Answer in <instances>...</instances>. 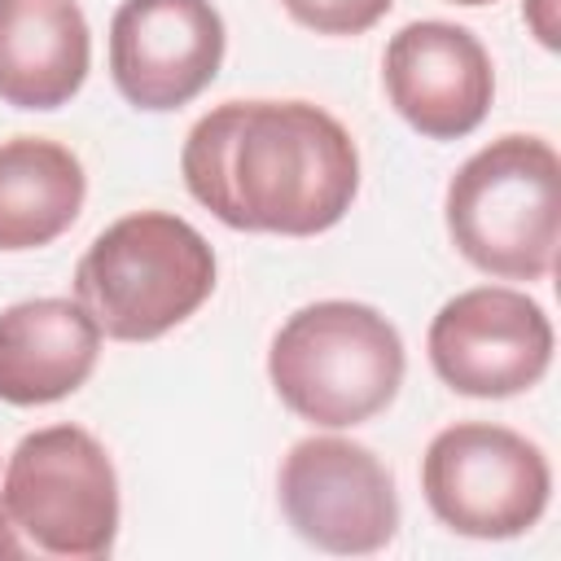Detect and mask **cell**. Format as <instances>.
Masks as SVG:
<instances>
[{"label": "cell", "mask_w": 561, "mask_h": 561, "mask_svg": "<svg viewBox=\"0 0 561 561\" xmlns=\"http://www.w3.org/2000/svg\"><path fill=\"white\" fill-rule=\"evenodd\" d=\"M224 44L210 0H123L110 22V79L136 110H180L210 88Z\"/></svg>", "instance_id": "9"}, {"label": "cell", "mask_w": 561, "mask_h": 561, "mask_svg": "<svg viewBox=\"0 0 561 561\" xmlns=\"http://www.w3.org/2000/svg\"><path fill=\"white\" fill-rule=\"evenodd\" d=\"M386 96L399 118L430 140L469 136L495 96V70L482 39L456 22H408L381 57Z\"/></svg>", "instance_id": "10"}, {"label": "cell", "mask_w": 561, "mask_h": 561, "mask_svg": "<svg viewBox=\"0 0 561 561\" xmlns=\"http://www.w3.org/2000/svg\"><path fill=\"white\" fill-rule=\"evenodd\" d=\"M430 364L456 394H522L539 386L552 364V320L522 289H465L430 320Z\"/></svg>", "instance_id": "8"}, {"label": "cell", "mask_w": 561, "mask_h": 561, "mask_svg": "<svg viewBox=\"0 0 561 561\" xmlns=\"http://www.w3.org/2000/svg\"><path fill=\"white\" fill-rule=\"evenodd\" d=\"M118 539V473L79 425L26 434L0 482V561H96Z\"/></svg>", "instance_id": "2"}, {"label": "cell", "mask_w": 561, "mask_h": 561, "mask_svg": "<svg viewBox=\"0 0 561 561\" xmlns=\"http://www.w3.org/2000/svg\"><path fill=\"white\" fill-rule=\"evenodd\" d=\"M526 18H530V26H535V35L548 44V48H557V22H552V0H526Z\"/></svg>", "instance_id": "15"}, {"label": "cell", "mask_w": 561, "mask_h": 561, "mask_svg": "<svg viewBox=\"0 0 561 561\" xmlns=\"http://www.w3.org/2000/svg\"><path fill=\"white\" fill-rule=\"evenodd\" d=\"M101 355V329L75 298H26L0 311V399L39 408L75 394Z\"/></svg>", "instance_id": "11"}, {"label": "cell", "mask_w": 561, "mask_h": 561, "mask_svg": "<svg viewBox=\"0 0 561 561\" xmlns=\"http://www.w3.org/2000/svg\"><path fill=\"white\" fill-rule=\"evenodd\" d=\"M451 245L486 276L539 280L561 241V158L539 136H500L447 184Z\"/></svg>", "instance_id": "5"}, {"label": "cell", "mask_w": 561, "mask_h": 561, "mask_svg": "<svg viewBox=\"0 0 561 561\" xmlns=\"http://www.w3.org/2000/svg\"><path fill=\"white\" fill-rule=\"evenodd\" d=\"M280 513L316 548L337 557L377 552L399 530V495L373 447L316 434L280 460Z\"/></svg>", "instance_id": "7"}, {"label": "cell", "mask_w": 561, "mask_h": 561, "mask_svg": "<svg viewBox=\"0 0 561 561\" xmlns=\"http://www.w3.org/2000/svg\"><path fill=\"white\" fill-rule=\"evenodd\" d=\"M83 162L44 136L0 140V250H39L83 210Z\"/></svg>", "instance_id": "13"}, {"label": "cell", "mask_w": 561, "mask_h": 561, "mask_svg": "<svg viewBox=\"0 0 561 561\" xmlns=\"http://www.w3.org/2000/svg\"><path fill=\"white\" fill-rule=\"evenodd\" d=\"M285 13L316 35H359L377 26L394 0H280Z\"/></svg>", "instance_id": "14"}, {"label": "cell", "mask_w": 561, "mask_h": 561, "mask_svg": "<svg viewBox=\"0 0 561 561\" xmlns=\"http://www.w3.org/2000/svg\"><path fill=\"white\" fill-rule=\"evenodd\" d=\"M421 491L447 530L469 539H513L543 517L552 469L517 430L460 421L430 438Z\"/></svg>", "instance_id": "6"}, {"label": "cell", "mask_w": 561, "mask_h": 561, "mask_svg": "<svg viewBox=\"0 0 561 561\" xmlns=\"http://www.w3.org/2000/svg\"><path fill=\"white\" fill-rule=\"evenodd\" d=\"M215 289V250L180 215L136 210L110 224L75 267V298L105 337L153 342Z\"/></svg>", "instance_id": "4"}, {"label": "cell", "mask_w": 561, "mask_h": 561, "mask_svg": "<svg viewBox=\"0 0 561 561\" xmlns=\"http://www.w3.org/2000/svg\"><path fill=\"white\" fill-rule=\"evenodd\" d=\"M188 193L228 228L316 237L359 193L351 131L311 101H224L184 140Z\"/></svg>", "instance_id": "1"}, {"label": "cell", "mask_w": 561, "mask_h": 561, "mask_svg": "<svg viewBox=\"0 0 561 561\" xmlns=\"http://www.w3.org/2000/svg\"><path fill=\"white\" fill-rule=\"evenodd\" d=\"M451 4H491V0H451Z\"/></svg>", "instance_id": "16"}, {"label": "cell", "mask_w": 561, "mask_h": 561, "mask_svg": "<svg viewBox=\"0 0 561 561\" xmlns=\"http://www.w3.org/2000/svg\"><path fill=\"white\" fill-rule=\"evenodd\" d=\"M92 61L88 18L75 0H0V101L18 110L66 105Z\"/></svg>", "instance_id": "12"}, {"label": "cell", "mask_w": 561, "mask_h": 561, "mask_svg": "<svg viewBox=\"0 0 561 561\" xmlns=\"http://www.w3.org/2000/svg\"><path fill=\"white\" fill-rule=\"evenodd\" d=\"M403 337L368 302L324 298L294 311L267 351V377L280 403L324 430L364 425L386 412L403 386Z\"/></svg>", "instance_id": "3"}]
</instances>
